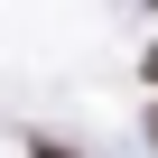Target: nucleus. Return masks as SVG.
Returning <instances> with one entry per match:
<instances>
[{
    "label": "nucleus",
    "mask_w": 158,
    "mask_h": 158,
    "mask_svg": "<svg viewBox=\"0 0 158 158\" xmlns=\"http://www.w3.org/2000/svg\"><path fill=\"white\" fill-rule=\"evenodd\" d=\"M28 158H84V149H65V139H28Z\"/></svg>",
    "instance_id": "obj_1"
},
{
    "label": "nucleus",
    "mask_w": 158,
    "mask_h": 158,
    "mask_svg": "<svg viewBox=\"0 0 158 158\" xmlns=\"http://www.w3.org/2000/svg\"><path fill=\"white\" fill-rule=\"evenodd\" d=\"M149 149H158V102H149Z\"/></svg>",
    "instance_id": "obj_2"
}]
</instances>
